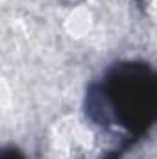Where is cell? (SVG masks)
I'll return each instance as SVG.
<instances>
[{
	"label": "cell",
	"instance_id": "6da1fadb",
	"mask_svg": "<svg viewBox=\"0 0 157 159\" xmlns=\"http://www.w3.org/2000/svg\"><path fill=\"white\" fill-rule=\"evenodd\" d=\"M85 113L104 129H126L133 144L157 122V70L137 61L113 65L87 89Z\"/></svg>",
	"mask_w": 157,
	"mask_h": 159
},
{
	"label": "cell",
	"instance_id": "7a4b0ae2",
	"mask_svg": "<svg viewBox=\"0 0 157 159\" xmlns=\"http://www.w3.org/2000/svg\"><path fill=\"white\" fill-rule=\"evenodd\" d=\"M2 159H24L22 152L17 150V148H6L2 152Z\"/></svg>",
	"mask_w": 157,
	"mask_h": 159
}]
</instances>
